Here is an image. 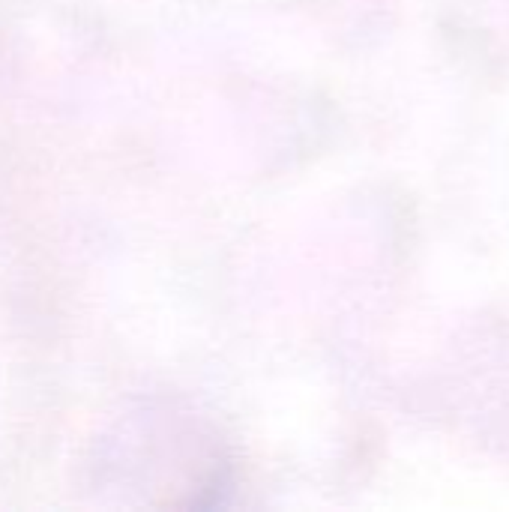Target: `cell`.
Listing matches in <instances>:
<instances>
[]
</instances>
